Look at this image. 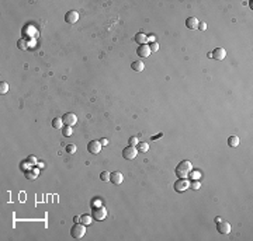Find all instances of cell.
Returning <instances> with one entry per match:
<instances>
[{"label": "cell", "mask_w": 253, "mask_h": 241, "mask_svg": "<svg viewBox=\"0 0 253 241\" xmlns=\"http://www.w3.org/2000/svg\"><path fill=\"white\" fill-rule=\"evenodd\" d=\"M9 91V84L6 81H2L0 83V94H6Z\"/></svg>", "instance_id": "obj_22"}, {"label": "cell", "mask_w": 253, "mask_h": 241, "mask_svg": "<svg viewBox=\"0 0 253 241\" xmlns=\"http://www.w3.org/2000/svg\"><path fill=\"white\" fill-rule=\"evenodd\" d=\"M107 216V210L106 208H103V206H97V208L93 209V219L97 220V222H101V220L106 219Z\"/></svg>", "instance_id": "obj_3"}, {"label": "cell", "mask_w": 253, "mask_h": 241, "mask_svg": "<svg viewBox=\"0 0 253 241\" xmlns=\"http://www.w3.org/2000/svg\"><path fill=\"white\" fill-rule=\"evenodd\" d=\"M79 219H80V217H77V216H75V217H73V222H76V223H77V222H79Z\"/></svg>", "instance_id": "obj_33"}, {"label": "cell", "mask_w": 253, "mask_h": 241, "mask_svg": "<svg viewBox=\"0 0 253 241\" xmlns=\"http://www.w3.org/2000/svg\"><path fill=\"white\" fill-rule=\"evenodd\" d=\"M136 154H138V150L134 146H128L122 150V157H124L125 160H134V158L136 157Z\"/></svg>", "instance_id": "obj_5"}, {"label": "cell", "mask_w": 253, "mask_h": 241, "mask_svg": "<svg viewBox=\"0 0 253 241\" xmlns=\"http://www.w3.org/2000/svg\"><path fill=\"white\" fill-rule=\"evenodd\" d=\"M99 142L101 143V146H107V144H108V140H107V139H104V137H103V139H100Z\"/></svg>", "instance_id": "obj_31"}, {"label": "cell", "mask_w": 253, "mask_h": 241, "mask_svg": "<svg viewBox=\"0 0 253 241\" xmlns=\"http://www.w3.org/2000/svg\"><path fill=\"white\" fill-rule=\"evenodd\" d=\"M173 186H174V191H176V192H184V191L190 186V182L187 181V178H179Z\"/></svg>", "instance_id": "obj_4"}, {"label": "cell", "mask_w": 253, "mask_h": 241, "mask_svg": "<svg viewBox=\"0 0 253 241\" xmlns=\"http://www.w3.org/2000/svg\"><path fill=\"white\" fill-rule=\"evenodd\" d=\"M27 161H28V163H31V164H37V158L34 157V156H30V157L27 158Z\"/></svg>", "instance_id": "obj_30"}, {"label": "cell", "mask_w": 253, "mask_h": 241, "mask_svg": "<svg viewBox=\"0 0 253 241\" xmlns=\"http://www.w3.org/2000/svg\"><path fill=\"white\" fill-rule=\"evenodd\" d=\"M211 55H213V58L215 60H224L225 56H227V52H225L224 48H216V49H214L211 52Z\"/></svg>", "instance_id": "obj_12"}, {"label": "cell", "mask_w": 253, "mask_h": 241, "mask_svg": "<svg viewBox=\"0 0 253 241\" xmlns=\"http://www.w3.org/2000/svg\"><path fill=\"white\" fill-rule=\"evenodd\" d=\"M62 125H63L62 118H54L52 119V126L55 129H62Z\"/></svg>", "instance_id": "obj_19"}, {"label": "cell", "mask_w": 253, "mask_h": 241, "mask_svg": "<svg viewBox=\"0 0 253 241\" xmlns=\"http://www.w3.org/2000/svg\"><path fill=\"white\" fill-rule=\"evenodd\" d=\"M66 153H69V154H75V153H76V146H75L73 143H70V144L66 146Z\"/></svg>", "instance_id": "obj_23"}, {"label": "cell", "mask_w": 253, "mask_h": 241, "mask_svg": "<svg viewBox=\"0 0 253 241\" xmlns=\"http://www.w3.org/2000/svg\"><path fill=\"white\" fill-rule=\"evenodd\" d=\"M79 222H80L82 224H84V226H87V224H90V223L93 222V217L90 215H82Z\"/></svg>", "instance_id": "obj_17"}, {"label": "cell", "mask_w": 253, "mask_h": 241, "mask_svg": "<svg viewBox=\"0 0 253 241\" xmlns=\"http://www.w3.org/2000/svg\"><path fill=\"white\" fill-rule=\"evenodd\" d=\"M37 177H38V171H37V170L27 172V178H28V179H34V178H37Z\"/></svg>", "instance_id": "obj_27"}, {"label": "cell", "mask_w": 253, "mask_h": 241, "mask_svg": "<svg viewBox=\"0 0 253 241\" xmlns=\"http://www.w3.org/2000/svg\"><path fill=\"white\" fill-rule=\"evenodd\" d=\"M17 46H19V49H21V51H26L27 48H28V44H27L26 39H20L19 42H17Z\"/></svg>", "instance_id": "obj_21"}, {"label": "cell", "mask_w": 253, "mask_h": 241, "mask_svg": "<svg viewBox=\"0 0 253 241\" xmlns=\"http://www.w3.org/2000/svg\"><path fill=\"white\" fill-rule=\"evenodd\" d=\"M214 222H215V223H220L221 222V217H215V219H214Z\"/></svg>", "instance_id": "obj_32"}, {"label": "cell", "mask_w": 253, "mask_h": 241, "mask_svg": "<svg viewBox=\"0 0 253 241\" xmlns=\"http://www.w3.org/2000/svg\"><path fill=\"white\" fill-rule=\"evenodd\" d=\"M216 230L221 234H229L231 233V224L228 222H220L216 223Z\"/></svg>", "instance_id": "obj_9"}, {"label": "cell", "mask_w": 253, "mask_h": 241, "mask_svg": "<svg viewBox=\"0 0 253 241\" xmlns=\"http://www.w3.org/2000/svg\"><path fill=\"white\" fill-rule=\"evenodd\" d=\"M110 181L114 185H120V184H122V181H124V177H122V174L120 171H114L110 174Z\"/></svg>", "instance_id": "obj_11"}, {"label": "cell", "mask_w": 253, "mask_h": 241, "mask_svg": "<svg viewBox=\"0 0 253 241\" xmlns=\"http://www.w3.org/2000/svg\"><path fill=\"white\" fill-rule=\"evenodd\" d=\"M100 179H101V181H104V182H106V181H110V172L103 171L101 174H100Z\"/></svg>", "instance_id": "obj_24"}, {"label": "cell", "mask_w": 253, "mask_h": 241, "mask_svg": "<svg viewBox=\"0 0 253 241\" xmlns=\"http://www.w3.org/2000/svg\"><path fill=\"white\" fill-rule=\"evenodd\" d=\"M200 186H201L200 181H198V179H194V181L190 184V186H188V188H191V189H200Z\"/></svg>", "instance_id": "obj_26"}, {"label": "cell", "mask_w": 253, "mask_h": 241, "mask_svg": "<svg viewBox=\"0 0 253 241\" xmlns=\"http://www.w3.org/2000/svg\"><path fill=\"white\" fill-rule=\"evenodd\" d=\"M136 53H138V56H141V58H148V56H149L152 52H150L149 45L143 44V45H139V46H138V49H136Z\"/></svg>", "instance_id": "obj_10"}, {"label": "cell", "mask_w": 253, "mask_h": 241, "mask_svg": "<svg viewBox=\"0 0 253 241\" xmlns=\"http://www.w3.org/2000/svg\"><path fill=\"white\" fill-rule=\"evenodd\" d=\"M72 133H73V131H72V126H66L65 128H62V135L65 136V137H68V136H72Z\"/></svg>", "instance_id": "obj_20"}, {"label": "cell", "mask_w": 253, "mask_h": 241, "mask_svg": "<svg viewBox=\"0 0 253 241\" xmlns=\"http://www.w3.org/2000/svg\"><path fill=\"white\" fill-rule=\"evenodd\" d=\"M200 31H206L207 29V24L206 22H198V27H197Z\"/></svg>", "instance_id": "obj_29"}, {"label": "cell", "mask_w": 253, "mask_h": 241, "mask_svg": "<svg viewBox=\"0 0 253 241\" xmlns=\"http://www.w3.org/2000/svg\"><path fill=\"white\" fill-rule=\"evenodd\" d=\"M84 234H86V229H84V224H82V223H75L70 229V236L76 240L82 238Z\"/></svg>", "instance_id": "obj_2"}, {"label": "cell", "mask_w": 253, "mask_h": 241, "mask_svg": "<svg viewBox=\"0 0 253 241\" xmlns=\"http://www.w3.org/2000/svg\"><path fill=\"white\" fill-rule=\"evenodd\" d=\"M191 168H193V165H191L190 161H181L176 167V175L179 178H187L188 172L191 171Z\"/></svg>", "instance_id": "obj_1"}, {"label": "cell", "mask_w": 253, "mask_h": 241, "mask_svg": "<svg viewBox=\"0 0 253 241\" xmlns=\"http://www.w3.org/2000/svg\"><path fill=\"white\" fill-rule=\"evenodd\" d=\"M138 153H146L149 150V143H145V142H139L138 143Z\"/></svg>", "instance_id": "obj_18"}, {"label": "cell", "mask_w": 253, "mask_h": 241, "mask_svg": "<svg viewBox=\"0 0 253 241\" xmlns=\"http://www.w3.org/2000/svg\"><path fill=\"white\" fill-rule=\"evenodd\" d=\"M62 120H63V124H65L66 126H73V125L77 122V117L73 112H66L62 117Z\"/></svg>", "instance_id": "obj_6"}, {"label": "cell", "mask_w": 253, "mask_h": 241, "mask_svg": "<svg viewBox=\"0 0 253 241\" xmlns=\"http://www.w3.org/2000/svg\"><path fill=\"white\" fill-rule=\"evenodd\" d=\"M198 20L195 19V17H188L187 20H186V27H187L188 29H195L198 27Z\"/></svg>", "instance_id": "obj_13"}, {"label": "cell", "mask_w": 253, "mask_h": 241, "mask_svg": "<svg viewBox=\"0 0 253 241\" xmlns=\"http://www.w3.org/2000/svg\"><path fill=\"white\" fill-rule=\"evenodd\" d=\"M149 48H150V52H156V51H159V44L158 42H150Z\"/></svg>", "instance_id": "obj_28"}, {"label": "cell", "mask_w": 253, "mask_h": 241, "mask_svg": "<svg viewBox=\"0 0 253 241\" xmlns=\"http://www.w3.org/2000/svg\"><path fill=\"white\" fill-rule=\"evenodd\" d=\"M239 143H241V140H239L238 136H229V137H228V144L231 147L239 146Z\"/></svg>", "instance_id": "obj_16"}, {"label": "cell", "mask_w": 253, "mask_h": 241, "mask_svg": "<svg viewBox=\"0 0 253 241\" xmlns=\"http://www.w3.org/2000/svg\"><path fill=\"white\" fill-rule=\"evenodd\" d=\"M77 20H79V13L75 10H69L65 14V21L68 22V24H75Z\"/></svg>", "instance_id": "obj_8"}, {"label": "cell", "mask_w": 253, "mask_h": 241, "mask_svg": "<svg viewBox=\"0 0 253 241\" xmlns=\"http://www.w3.org/2000/svg\"><path fill=\"white\" fill-rule=\"evenodd\" d=\"M128 143H129V146H138V137H136V136H131V137H129V140H128Z\"/></svg>", "instance_id": "obj_25"}, {"label": "cell", "mask_w": 253, "mask_h": 241, "mask_svg": "<svg viewBox=\"0 0 253 241\" xmlns=\"http://www.w3.org/2000/svg\"><path fill=\"white\" fill-rule=\"evenodd\" d=\"M131 67H132V70H135V72H142V70L145 69V63H143L142 60H135V62H132Z\"/></svg>", "instance_id": "obj_15"}, {"label": "cell", "mask_w": 253, "mask_h": 241, "mask_svg": "<svg viewBox=\"0 0 253 241\" xmlns=\"http://www.w3.org/2000/svg\"><path fill=\"white\" fill-rule=\"evenodd\" d=\"M134 41H135L136 44H139V45H143L145 42L148 41V37H146V34H143V32H138L134 37Z\"/></svg>", "instance_id": "obj_14"}, {"label": "cell", "mask_w": 253, "mask_h": 241, "mask_svg": "<svg viewBox=\"0 0 253 241\" xmlns=\"http://www.w3.org/2000/svg\"><path fill=\"white\" fill-rule=\"evenodd\" d=\"M101 150V143L99 140H92L90 143H87V151L90 154H99Z\"/></svg>", "instance_id": "obj_7"}]
</instances>
